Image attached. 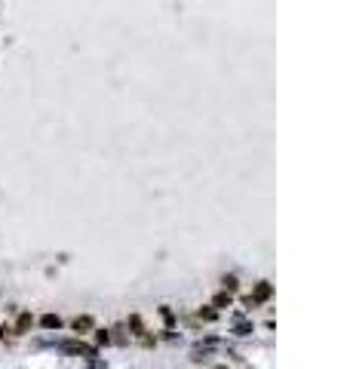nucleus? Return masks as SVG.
Listing matches in <instances>:
<instances>
[{
  "label": "nucleus",
  "instance_id": "f257e3e1",
  "mask_svg": "<svg viewBox=\"0 0 350 369\" xmlns=\"http://www.w3.org/2000/svg\"><path fill=\"white\" fill-rule=\"evenodd\" d=\"M271 293H274V289H271V283H258V286H255V293L246 299V305H249V308H255L258 302H267V299H271Z\"/></svg>",
  "mask_w": 350,
  "mask_h": 369
},
{
  "label": "nucleus",
  "instance_id": "f03ea898",
  "mask_svg": "<svg viewBox=\"0 0 350 369\" xmlns=\"http://www.w3.org/2000/svg\"><path fill=\"white\" fill-rule=\"evenodd\" d=\"M68 354H83V357H95V348H89V345H83V342H65L61 345Z\"/></svg>",
  "mask_w": 350,
  "mask_h": 369
},
{
  "label": "nucleus",
  "instance_id": "7ed1b4c3",
  "mask_svg": "<svg viewBox=\"0 0 350 369\" xmlns=\"http://www.w3.org/2000/svg\"><path fill=\"white\" fill-rule=\"evenodd\" d=\"M40 326H43V329H58V326H61V320H58L55 314H43V320H40Z\"/></svg>",
  "mask_w": 350,
  "mask_h": 369
},
{
  "label": "nucleus",
  "instance_id": "20e7f679",
  "mask_svg": "<svg viewBox=\"0 0 350 369\" xmlns=\"http://www.w3.org/2000/svg\"><path fill=\"white\" fill-rule=\"evenodd\" d=\"M92 329V317H77L74 320V333H89Z\"/></svg>",
  "mask_w": 350,
  "mask_h": 369
},
{
  "label": "nucleus",
  "instance_id": "39448f33",
  "mask_svg": "<svg viewBox=\"0 0 350 369\" xmlns=\"http://www.w3.org/2000/svg\"><path fill=\"white\" fill-rule=\"evenodd\" d=\"M31 323H34V320H31V314H22V317H18V323H15V333H28V329H31Z\"/></svg>",
  "mask_w": 350,
  "mask_h": 369
},
{
  "label": "nucleus",
  "instance_id": "423d86ee",
  "mask_svg": "<svg viewBox=\"0 0 350 369\" xmlns=\"http://www.w3.org/2000/svg\"><path fill=\"white\" fill-rule=\"evenodd\" d=\"M212 305H215V308H228V305H231V293H218V296L212 299Z\"/></svg>",
  "mask_w": 350,
  "mask_h": 369
},
{
  "label": "nucleus",
  "instance_id": "0eeeda50",
  "mask_svg": "<svg viewBox=\"0 0 350 369\" xmlns=\"http://www.w3.org/2000/svg\"><path fill=\"white\" fill-rule=\"evenodd\" d=\"M221 283H224V293H237V277H234V274H228Z\"/></svg>",
  "mask_w": 350,
  "mask_h": 369
},
{
  "label": "nucleus",
  "instance_id": "6e6552de",
  "mask_svg": "<svg viewBox=\"0 0 350 369\" xmlns=\"http://www.w3.org/2000/svg\"><path fill=\"white\" fill-rule=\"evenodd\" d=\"M252 333V323L249 320H237V336H249Z\"/></svg>",
  "mask_w": 350,
  "mask_h": 369
},
{
  "label": "nucleus",
  "instance_id": "1a4fd4ad",
  "mask_svg": "<svg viewBox=\"0 0 350 369\" xmlns=\"http://www.w3.org/2000/svg\"><path fill=\"white\" fill-rule=\"evenodd\" d=\"M95 342H98V345H108V342H111V336H108L105 329H98V333H95Z\"/></svg>",
  "mask_w": 350,
  "mask_h": 369
},
{
  "label": "nucleus",
  "instance_id": "9d476101",
  "mask_svg": "<svg viewBox=\"0 0 350 369\" xmlns=\"http://www.w3.org/2000/svg\"><path fill=\"white\" fill-rule=\"evenodd\" d=\"M200 317H206V320H215V311H212V308H206V311H200Z\"/></svg>",
  "mask_w": 350,
  "mask_h": 369
},
{
  "label": "nucleus",
  "instance_id": "9b49d317",
  "mask_svg": "<svg viewBox=\"0 0 350 369\" xmlns=\"http://www.w3.org/2000/svg\"><path fill=\"white\" fill-rule=\"evenodd\" d=\"M215 369H228V366H215Z\"/></svg>",
  "mask_w": 350,
  "mask_h": 369
}]
</instances>
